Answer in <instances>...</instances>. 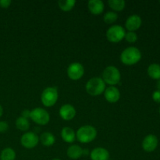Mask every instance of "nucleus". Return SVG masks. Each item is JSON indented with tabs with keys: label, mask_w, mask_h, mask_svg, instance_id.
I'll use <instances>...</instances> for the list:
<instances>
[{
	"label": "nucleus",
	"mask_w": 160,
	"mask_h": 160,
	"mask_svg": "<svg viewBox=\"0 0 160 160\" xmlns=\"http://www.w3.org/2000/svg\"><path fill=\"white\" fill-rule=\"evenodd\" d=\"M90 158L92 160H109V152L106 148L97 147L90 152Z\"/></svg>",
	"instance_id": "14"
},
{
	"label": "nucleus",
	"mask_w": 160,
	"mask_h": 160,
	"mask_svg": "<svg viewBox=\"0 0 160 160\" xmlns=\"http://www.w3.org/2000/svg\"><path fill=\"white\" fill-rule=\"evenodd\" d=\"M89 153V151L88 148H84V149H83V156H87V155H88Z\"/></svg>",
	"instance_id": "30"
},
{
	"label": "nucleus",
	"mask_w": 160,
	"mask_h": 160,
	"mask_svg": "<svg viewBox=\"0 0 160 160\" xmlns=\"http://www.w3.org/2000/svg\"><path fill=\"white\" fill-rule=\"evenodd\" d=\"M30 118L38 125H46L50 120V115L45 109L35 108L31 111Z\"/></svg>",
	"instance_id": "7"
},
{
	"label": "nucleus",
	"mask_w": 160,
	"mask_h": 160,
	"mask_svg": "<svg viewBox=\"0 0 160 160\" xmlns=\"http://www.w3.org/2000/svg\"><path fill=\"white\" fill-rule=\"evenodd\" d=\"M11 3H12V2L10 0H0V7L6 9L10 6Z\"/></svg>",
	"instance_id": "28"
},
{
	"label": "nucleus",
	"mask_w": 160,
	"mask_h": 160,
	"mask_svg": "<svg viewBox=\"0 0 160 160\" xmlns=\"http://www.w3.org/2000/svg\"><path fill=\"white\" fill-rule=\"evenodd\" d=\"M157 88L158 90L160 91V80H159V81L157 82Z\"/></svg>",
	"instance_id": "32"
},
{
	"label": "nucleus",
	"mask_w": 160,
	"mask_h": 160,
	"mask_svg": "<svg viewBox=\"0 0 160 160\" xmlns=\"http://www.w3.org/2000/svg\"><path fill=\"white\" fill-rule=\"evenodd\" d=\"M109 160H112V159H109Z\"/></svg>",
	"instance_id": "35"
},
{
	"label": "nucleus",
	"mask_w": 160,
	"mask_h": 160,
	"mask_svg": "<svg viewBox=\"0 0 160 160\" xmlns=\"http://www.w3.org/2000/svg\"><path fill=\"white\" fill-rule=\"evenodd\" d=\"M9 129V124L6 121H0V133H5Z\"/></svg>",
	"instance_id": "26"
},
{
	"label": "nucleus",
	"mask_w": 160,
	"mask_h": 160,
	"mask_svg": "<svg viewBox=\"0 0 160 160\" xmlns=\"http://www.w3.org/2000/svg\"><path fill=\"white\" fill-rule=\"evenodd\" d=\"M148 74L154 80H160V65L158 63H152L148 66Z\"/></svg>",
	"instance_id": "19"
},
{
	"label": "nucleus",
	"mask_w": 160,
	"mask_h": 160,
	"mask_svg": "<svg viewBox=\"0 0 160 160\" xmlns=\"http://www.w3.org/2000/svg\"><path fill=\"white\" fill-rule=\"evenodd\" d=\"M30 115H31V111L28 109H25V110L22 111L21 112V117H24V118L28 119L30 118Z\"/></svg>",
	"instance_id": "29"
},
{
	"label": "nucleus",
	"mask_w": 160,
	"mask_h": 160,
	"mask_svg": "<svg viewBox=\"0 0 160 160\" xmlns=\"http://www.w3.org/2000/svg\"><path fill=\"white\" fill-rule=\"evenodd\" d=\"M59 98L58 90L56 87H48L42 92L41 95V101L46 107H52L57 102Z\"/></svg>",
	"instance_id": "5"
},
{
	"label": "nucleus",
	"mask_w": 160,
	"mask_h": 160,
	"mask_svg": "<svg viewBox=\"0 0 160 160\" xmlns=\"http://www.w3.org/2000/svg\"><path fill=\"white\" fill-rule=\"evenodd\" d=\"M61 138L67 143H73L76 140V134L71 128L65 127L61 131Z\"/></svg>",
	"instance_id": "17"
},
{
	"label": "nucleus",
	"mask_w": 160,
	"mask_h": 160,
	"mask_svg": "<svg viewBox=\"0 0 160 160\" xmlns=\"http://www.w3.org/2000/svg\"><path fill=\"white\" fill-rule=\"evenodd\" d=\"M84 74V68L80 62H72L67 68V75L73 81L81 79Z\"/></svg>",
	"instance_id": "8"
},
{
	"label": "nucleus",
	"mask_w": 160,
	"mask_h": 160,
	"mask_svg": "<svg viewBox=\"0 0 160 160\" xmlns=\"http://www.w3.org/2000/svg\"><path fill=\"white\" fill-rule=\"evenodd\" d=\"M16 152L12 148H5L0 153V160H15Z\"/></svg>",
	"instance_id": "20"
},
{
	"label": "nucleus",
	"mask_w": 160,
	"mask_h": 160,
	"mask_svg": "<svg viewBox=\"0 0 160 160\" xmlns=\"http://www.w3.org/2000/svg\"><path fill=\"white\" fill-rule=\"evenodd\" d=\"M102 79L106 84L114 86L119 84L121 79L120 70L114 66H109L104 69L102 74Z\"/></svg>",
	"instance_id": "4"
},
{
	"label": "nucleus",
	"mask_w": 160,
	"mask_h": 160,
	"mask_svg": "<svg viewBox=\"0 0 160 160\" xmlns=\"http://www.w3.org/2000/svg\"><path fill=\"white\" fill-rule=\"evenodd\" d=\"M142 23V20L140 16L137 15V14H133L127 19L125 27L128 30V31H134V32L140 28Z\"/></svg>",
	"instance_id": "12"
},
{
	"label": "nucleus",
	"mask_w": 160,
	"mask_h": 160,
	"mask_svg": "<svg viewBox=\"0 0 160 160\" xmlns=\"http://www.w3.org/2000/svg\"><path fill=\"white\" fill-rule=\"evenodd\" d=\"M39 142V137L34 132H26L21 136L20 143L22 146L26 148H33L38 145Z\"/></svg>",
	"instance_id": "9"
},
{
	"label": "nucleus",
	"mask_w": 160,
	"mask_h": 160,
	"mask_svg": "<svg viewBox=\"0 0 160 160\" xmlns=\"http://www.w3.org/2000/svg\"><path fill=\"white\" fill-rule=\"evenodd\" d=\"M124 38L126 39L127 42H130V43H134L138 40V35L134 31H128L125 34Z\"/></svg>",
	"instance_id": "25"
},
{
	"label": "nucleus",
	"mask_w": 160,
	"mask_h": 160,
	"mask_svg": "<svg viewBox=\"0 0 160 160\" xmlns=\"http://www.w3.org/2000/svg\"><path fill=\"white\" fill-rule=\"evenodd\" d=\"M52 160H61L60 159H58V158H55V159H52Z\"/></svg>",
	"instance_id": "33"
},
{
	"label": "nucleus",
	"mask_w": 160,
	"mask_h": 160,
	"mask_svg": "<svg viewBox=\"0 0 160 160\" xmlns=\"http://www.w3.org/2000/svg\"><path fill=\"white\" fill-rule=\"evenodd\" d=\"M39 141L45 146L50 147L55 144L56 138H55V136L52 133L46 131V132H44L41 134V136L39 137Z\"/></svg>",
	"instance_id": "18"
},
{
	"label": "nucleus",
	"mask_w": 160,
	"mask_h": 160,
	"mask_svg": "<svg viewBox=\"0 0 160 160\" xmlns=\"http://www.w3.org/2000/svg\"><path fill=\"white\" fill-rule=\"evenodd\" d=\"M16 127L21 131H27L30 128V122L28 119L20 117L16 120Z\"/></svg>",
	"instance_id": "21"
},
{
	"label": "nucleus",
	"mask_w": 160,
	"mask_h": 160,
	"mask_svg": "<svg viewBox=\"0 0 160 160\" xmlns=\"http://www.w3.org/2000/svg\"><path fill=\"white\" fill-rule=\"evenodd\" d=\"M158 143L159 141L156 135L148 134L142 141V148L147 152H152L157 148Z\"/></svg>",
	"instance_id": "10"
},
{
	"label": "nucleus",
	"mask_w": 160,
	"mask_h": 160,
	"mask_svg": "<svg viewBox=\"0 0 160 160\" xmlns=\"http://www.w3.org/2000/svg\"><path fill=\"white\" fill-rule=\"evenodd\" d=\"M152 99L154 100L156 102L160 103V91L159 90H156L153 92Z\"/></svg>",
	"instance_id": "27"
},
{
	"label": "nucleus",
	"mask_w": 160,
	"mask_h": 160,
	"mask_svg": "<svg viewBox=\"0 0 160 160\" xmlns=\"http://www.w3.org/2000/svg\"><path fill=\"white\" fill-rule=\"evenodd\" d=\"M67 156L71 159H78L83 156V148L78 145H72L67 148Z\"/></svg>",
	"instance_id": "16"
},
{
	"label": "nucleus",
	"mask_w": 160,
	"mask_h": 160,
	"mask_svg": "<svg viewBox=\"0 0 160 160\" xmlns=\"http://www.w3.org/2000/svg\"><path fill=\"white\" fill-rule=\"evenodd\" d=\"M106 88V83L103 81L102 78L97 77L89 79L85 85L86 92L92 96H98L104 93Z\"/></svg>",
	"instance_id": "2"
},
{
	"label": "nucleus",
	"mask_w": 160,
	"mask_h": 160,
	"mask_svg": "<svg viewBox=\"0 0 160 160\" xmlns=\"http://www.w3.org/2000/svg\"><path fill=\"white\" fill-rule=\"evenodd\" d=\"M75 4H76V1L75 0H59L58 2L59 7L62 10L66 11V12L71 10L74 7Z\"/></svg>",
	"instance_id": "23"
},
{
	"label": "nucleus",
	"mask_w": 160,
	"mask_h": 160,
	"mask_svg": "<svg viewBox=\"0 0 160 160\" xmlns=\"http://www.w3.org/2000/svg\"><path fill=\"white\" fill-rule=\"evenodd\" d=\"M89 11L94 15H99L104 11V2L102 0H90L88 3Z\"/></svg>",
	"instance_id": "15"
},
{
	"label": "nucleus",
	"mask_w": 160,
	"mask_h": 160,
	"mask_svg": "<svg viewBox=\"0 0 160 160\" xmlns=\"http://www.w3.org/2000/svg\"><path fill=\"white\" fill-rule=\"evenodd\" d=\"M97 131L91 125H84L77 131L76 139L81 143H90L95 139Z\"/></svg>",
	"instance_id": "3"
},
{
	"label": "nucleus",
	"mask_w": 160,
	"mask_h": 160,
	"mask_svg": "<svg viewBox=\"0 0 160 160\" xmlns=\"http://www.w3.org/2000/svg\"><path fill=\"white\" fill-rule=\"evenodd\" d=\"M105 98L110 103H115L119 101L120 98V90L115 86H109L106 88L104 92Z\"/></svg>",
	"instance_id": "13"
},
{
	"label": "nucleus",
	"mask_w": 160,
	"mask_h": 160,
	"mask_svg": "<svg viewBox=\"0 0 160 160\" xmlns=\"http://www.w3.org/2000/svg\"><path fill=\"white\" fill-rule=\"evenodd\" d=\"M2 114H3V108H2V106L0 105V117L2 116Z\"/></svg>",
	"instance_id": "31"
},
{
	"label": "nucleus",
	"mask_w": 160,
	"mask_h": 160,
	"mask_svg": "<svg viewBox=\"0 0 160 160\" xmlns=\"http://www.w3.org/2000/svg\"><path fill=\"white\" fill-rule=\"evenodd\" d=\"M126 34V31L121 25H112L109 27L106 31V38L112 43H117L123 40Z\"/></svg>",
	"instance_id": "6"
},
{
	"label": "nucleus",
	"mask_w": 160,
	"mask_h": 160,
	"mask_svg": "<svg viewBox=\"0 0 160 160\" xmlns=\"http://www.w3.org/2000/svg\"><path fill=\"white\" fill-rule=\"evenodd\" d=\"M59 116L64 120H71L76 116V109L71 104H64L59 109Z\"/></svg>",
	"instance_id": "11"
},
{
	"label": "nucleus",
	"mask_w": 160,
	"mask_h": 160,
	"mask_svg": "<svg viewBox=\"0 0 160 160\" xmlns=\"http://www.w3.org/2000/svg\"><path fill=\"white\" fill-rule=\"evenodd\" d=\"M159 2H160V1H159Z\"/></svg>",
	"instance_id": "36"
},
{
	"label": "nucleus",
	"mask_w": 160,
	"mask_h": 160,
	"mask_svg": "<svg viewBox=\"0 0 160 160\" xmlns=\"http://www.w3.org/2000/svg\"><path fill=\"white\" fill-rule=\"evenodd\" d=\"M159 113H160V107H159Z\"/></svg>",
	"instance_id": "34"
},
{
	"label": "nucleus",
	"mask_w": 160,
	"mask_h": 160,
	"mask_svg": "<svg viewBox=\"0 0 160 160\" xmlns=\"http://www.w3.org/2000/svg\"><path fill=\"white\" fill-rule=\"evenodd\" d=\"M142 59V52L138 48L134 46L128 47L120 54V61L122 63L132 66L138 63Z\"/></svg>",
	"instance_id": "1"
},
{
	"label": "nucleus",
	"mask_w": 160,
	"mask_h": 160,
	"mask_svg": "<svg viewBox=\"0 0 160 160\" xmlns=\"http://www.w3.org/2000/svg\"><path fill=\"white\" fill-rule=\"evenodd\" d=\"M117 18H118V14L114 11H109V12H106L103 17V20L105 23H108V24H111V23H114L117 21Z\"/></svg>",
	"instance_id": "24"
},
{
	"label": "nucleus",
	"mask_w": 160,
	"mask_h": 160,
	"mask_svg": "<svg viewBox=\"0 0 160 160\" xmlns=\"http://www.w3.org/2000/svg\"><path fill=\"white\" fill-rule=\"evenodd\" d=\"M109 7L115 11L123 10L126 6V2L124 0H109L108 1Z\"/></svg>",
	"instance_id": "22"
}]
</instances>
